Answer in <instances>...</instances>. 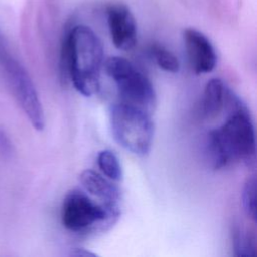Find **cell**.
Returning a JSON list of instances; mask_svg holds the SVG:
<instances>
[{
  "label": "cell",
  "mask_w": 257,
  "mask_h": 257,
  "mask_svg": "<svg viewBox=\"0 0 257 257\" xmlns=\"http://www.w3.org/2000/svg\"><path fill=\"white\" fill-rule=\"evenodd\" d=\"M107 23L111 41L120 50H131L138 39L136 19L130 8L122 3L107 6Z\"/></svg>",
  "instance_id": "52a82bcc"
},
{
  "label": "cell",
  "mask_w": 257,
  "mask_h": 257,
  "mask_svg": "<svg viewBox=\"0 0 257 257\" xmlns=\"http://www.w3.org/2000/svg\"><path fill=\"white\" fill-rule=\"evenodd\" d=\"M12 150L11 142L6 133L0 130V153L3 155H10Z\"/></svg>",
  "instance_id": "9a60e30c"
},
{
  "label": "cell",
  "mask_w": 257,
  "mask_h": 257,
  "mask_svg": "<svg viewBox=\"0 0 257 257\" xmlns=\"http://www.w3.org/2000/svg\"><path fill=\"white\" fill-rule=\"evenodd\" d=\"M106 74L116 85L120 102L139 107L152 114L157 94L151 80L133 62L120 56L108 57L103 63Z\"/></svg>",
  "instance_id": "5b68a950"
},
{
  "label": "cell",
  "mask_w": 257,
  "mask_h": 257,
  "mask_svg": "<svg viewBox=\"0 0 257 257\" xmlns=\"http://www.w3.org/2000/svg\"><path fill=\"white\" fill-rule=\"evenodd\" d=\"M224 109L225 122L208 134L207 147L215 169H223L235 163L248 168L255 166L256 142L252 117L247 105L230 87Z\"/></svg>",
  "instance_id": "6da1fadb"
},
{
  "label": "cell",
  "mask_w": 257,
  "mask_h": 257,
  "mask_svg": "<svg viewBox=\"0 0 257 257\" xmlns=\"http://www.w3.org/2000/svg\"><path fill=\"white\" fill-rule=\"evenodd\" d=\"M109 122L119 146L137 156L150 153L155 132L150 113L119 101L110 107Z\"/></svg>",
  "instance_id": "277c9868"
},
{
  "label": "cell",
  "mask_w": 257,
  "mask_h": 257,
  "mask_svg": "<svg viewBox=\"0 0 257 257\" xmlns=\"http://www.w3.org/2000/svg\"><path fill=\"white\" fill-rule=\"evenodd\" d=\"M228 86L220 78L210 79L201 100V112L206 118L216 117L225 107Z\"/></svg>",
  "instance_id": "30bf717a"
},
{
  "label": "cell",
  "mask_w": 257,
  "mask_h": 257,
  "mask_svg": "<svg viewBox=\"0 0 257 257\" xmlns=\"http://www.w3.org/2000/svg\"><path fill=\"white\" fill-rule=\"evenodd\" d=\"M151 51L159 67H161L165 71L172 72V73H176L179 71L180 62L177 56L172 51H170L163 45L157 44V43L152 45Z\"/></svg>",
  "instance_id": "4fadbf2b"
},
{
  "label": "cell",
  "mask_w": 257,
  "mask_h": 257,
  "mask_svg": "<svg viewBox=\"0 0 257 257\" xmlns=\"http://www.w3.org/2000/svg\"><path fill=\"white\" fill-rule=\"evenodd\" d=\"M97 165L104 176L111 181L122 180V169L118 158L110 150H102L97 155Z\"/></svg>",
  "instance_id": "7c38bea8"
},
{
  "label": "cell",
  "mask_w": 257,
  "mask_h": 257,
  "mask_svg": "<svg viewBox=\"0 0 257 257\" xmlns=\"http://www.w3.org/2000/svg\"><path fill=\"white\" fill-rule=\"evenodd\" d=\"M0 65L28 120L35 130L42 131L45 125L44 111L36 87L27 70L6 51L0 55Z\"/></svg>",
  "instance_id": "8992f818"
},
{
  "label": "cell",
  "mask_w": 257,
  "mask_h": 257,
  "mask_svg": "<svg viewBox=\"0 0 257 257\" xmlns=\"http://www.w3.org/2000/svg\"><path fill=\"white\" fill-rule=\"evenodd\" d=\"M242 206L245 214L254 222L256 221V180L250 177L244 184L242 191Z\"/></svg>",
  "instance_id": "5bb4252c"
},
{
  "label": "cell",
  "mask_w": 257,
  "mask_h": 257,
  "mask_svg": "<svg viewBox=\"0 0 257 257\" xmlns=\"http://www.w3.org/2000/svg\"><path fill=\"white\" fill-rule=\"evenodd\" d=\"M79 182L84 190L104 204H118V187L93 170H84L79 175Z\"/></svg>",
  "instance_id": "9c48e42d"
},
{
  "label": "cell",
  "mask_w": 257,
  "mask_h": 257,
  "mask_svg": "<svg viewBox=\"0 0 257 257\" xmlns=\"http://www.w3.org/2000/svg\"><path fill=\"white\" fill-rule=\"evenodd\" d=\"M183 40L191 68L196 74L211 72L217 64V53L210 39L195 28L183 32Z\"/></svg>",
  "instance_id": "ba28073f"
},
{
  "label": "cell",
  "mask_w": 257,
  "mask_h": 257,
  "mask_svg": "<svg viewBox=\"0 0 257 257\" xmlns=\"http://www.w3.org/2000/svg\"><path fill=\"white\" fill-rule=\"evenodd\" d=\"M118 204L94 202L83 191H69L61 207V223L65 229L74 233L105 230L119 218Z\"/></svg>",
  "instance_id": "3957f363"
},
{
  "label": "cell",
  "mask_w": 257,
  "mask_h": 257,
  "mask_svg": "<svg viewBox=\"0 0 257 257\" xmlns=\"http://www.w3.org/2000/svg\"><path fill=\"white\" fill-rule=\"evenodd\" d=\"M69 255L70 256H76V257H88V256L95 257V256H97L96 254H94L90 251H87L83 248H73V249H71Z\"/></svg>",
  "instance_id": "2e32d148"
},
{
  "label": "cell",
  "mask_w": 257,
  "mask_h": 257,
  "mask_svg": "<svg viewBox=\"0 0 257 257\" xmlns=\"http://www.w3.org/2000/svg\"><path fill=\"white\" fill-rule=\"evenodd\" d=\"M102 66V43L90 27L75 25L64 34L60 73L63 78H70L78 92L90 96L98 91Z\"/></svg>",
  "instance_id": "7a4b0ae2"
},
{
  "label": "cell",
  "mask_w": 257,
  "mask_h": 257,
  "mask_svg": "<svg viewBox=\"0 0 257 257\" xmlns=\"http://www.w3.org/2000/svg\"><path fill=\"white\" fill-rule=\"evenodd\" d=\"M5 51V49L3 48V46H2V43H1V40H0V55L3 53Z\"/></svg>",
  "instance_id": "e0dca14e"
},
{
  "label": "cell",
  "mask_w": 257,
  "mask_h": 257,
  "mask_svg": "<svg viewBox=\"0 0 257 257\" xmlns=\"http://www.w3.org/2000/svg\"><path fill=\"white\" fill-rule=\"evenodd\" d=\"M234 255L238 257H253L256 250V237L253 232L240 226H235L232 232Z\"/></svg>",
  "instance_id": "8fae6325"
}]
</instances>
